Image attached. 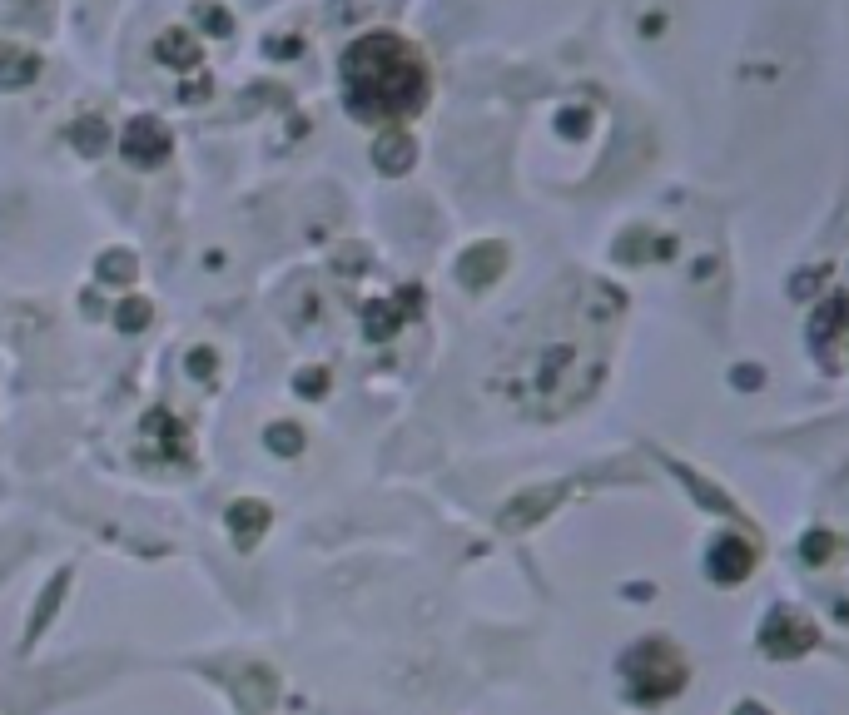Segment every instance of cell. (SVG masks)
<instances>
[{"label": "cell", "instance_id": "obj_1", "mask_svg": "<svg viewBox=\"0 0 849 715\" xmlns=\"http://www.w3.org/2000/svg\"><path fill=\"white\" fill-rule=\"evenodd\" d=\"M427 95V70L403 35L373 30L343 50V100L358 120H408Z\"/></svg>", "mask_w": 849, "mask_h": 715}, {"label": "cell", "instance_id": "obj_2", "mask_svg": "<svg viewBox=\"0 0 849 715\" xmlns=\"http://www.w3.org/2000/svg\"><path fill=\"white\" fill-rule=\"evenodd\" d=\"M120 149H125V159H130V164L154 169V164H164V154H169V130H164L159 120L140 115V120L120 135Z\"/></svg>", "mask_w": 849, "mask_h": 715}, {"label": "cell", "instance_id": "obj_3", "mask_svg": "<svg viewBox=\"0 0 849 715\" xmlns=\"http://www.w3.org/2000/svg\"><path fill=\"white\" fill-rule=\"evenodd\" d=\"M373 154H378V169H383V174H398V169H408V159H413V140H408V135H383Z\"/></svg>", "mask_w": 849, "mask_h": 715}, {"label": "cell", "instance_id": "obj_4", "mask_svg": "<svg viewBox=\"0 0 849 715\" xmlns=\"http://www.w3.org/2000/svg\"><path fill=\"white\" fill-rule=\"evenodd\" d=\"M159 60H164V65H189V60H199V40H194L189 30H169V35L159 40Z\"/></svg>", "mask_w": 849, "mask_h": 715}, {"label": "cell", "instance_id": "obj_5", "mask_svg": "<svg viewBox=\"0 0 849 715\" xmlns=\"http://www.w3.org/2000/svg\"><path fill=\"white\" fill-rule=\"evenodd\" d=\"M30 75H35V55H20V50H5V55H0V85L15 90V85H25Z\"/></svg>", "mask_w": 849, "mask_h": 715}, {"label": "cell", "instance_id": "obj_6", "mask_svg": "<svg viewBox=\"0 0 849 715\" xmlns=\"http://www.w3.org/2000/svg\"><path fill=\"white\" fill-rule=\"evenodd\" d=\"M100 274H105V284H130V279H135V259H130V254H105V259H100Z\"/></svg>", "mask_w": 849, "mask_h": 715}, {"label": "cell", "instance_id": "obj_7", "mask_svg": "<svg viewBox=\"0 0 849 715\" xmlns=\"http://www.w3.org/2000/svg\"><path fill=\"white\" fill-rule=\"evenodd\" d=\"M75 144H85V149H90V154H95V149H100V144H105V125H100V120H95V115H90V120H85V130H80V125H75Z\"/></svg>", "mask_w": 849, "mask_h": 715}, {"label": "cell", "instance_id": "obj_8", "mask_svg": "<svg viewBox=\"0 0 849 715\" xmlns=\"http://www.w3.org/2000/svg\"><path fill=\"white\" fill-rule=\"evenodd\" d=\"M269 442H274V447H283V452H298V447H303L293 423H283V428H269Z\"/></svg>", "mask_w": 849, "mask_h": 715}, {"label": "cell", "instance_id": "obj_9", "mask_svg": "<svg viewBox=\"0 0 849 715\" xmlns=\"http://www.w3.org/2000/svg\"><path fill=\"white\" fill-rule=\"evenodd\" d=\"M120 323H125V328H144V323H149V303H130V308L120 313Z\"/></svg>", "mask_w": 849, "mask_h": 715}, {"label": "cell", "instance_id": "obj_10", "mask_svg": "<svg viewBox=\"0 0 849 715\" xmlns=\"http://www.w3.org/2000/svg\"><path fill=\"white\" fill-rule=\"evenodd\" d=\"M323 383H328V378H323V373H303V378H298V388H303V393H313V388H318V393H323Z\"/></svg>", "mask_w": 849, "mask_h": 715}]
</instances>
